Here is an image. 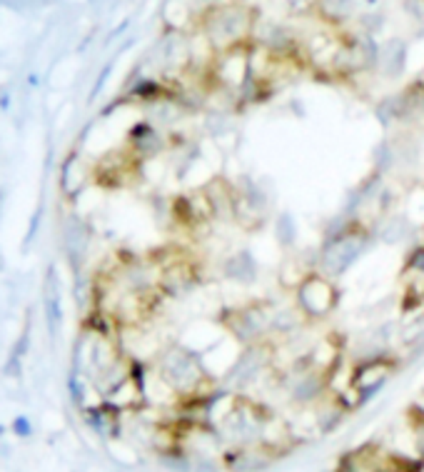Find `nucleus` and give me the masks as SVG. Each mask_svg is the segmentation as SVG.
<instances>
[{
	"label": "nucleus",
	"instance_id": "a211bd4d",
	"mask_svg": "<svg viewBox=\"0 0 424 472\" xmlns=\"http://www.w3.org/2000/svg\"><path fill=\"white\" fill-rule=\"evenodd\" d=\"M15 428H18V432H28V423H25V420H18V425H15Z\"/></svg>",
	"mask_w": 424,
	"mask_h": 472
},
{
	"label": "nucleus",
	"instance_id": "39448f33",
	"mask_svg": "<svg viewBox=\"0 0 424 472\" xmlns=\"http://www.w3.org/2000/svg\"><path fill=\"white\" fill-rule=\"evenodd\" d=\"M330 390V373L317 370L307 362V357H297L292 370L285 375V392L290 403L294 405H315L327 395Z\"/></svg>",
	"mask_w": 424,
	"mask_h": 472
},
{
	"label": "nucleus",
	"instance_id": "f3484780",
	"mask_svg": "<svg viewBox=\"0 0 424 472\" xmlns=\"http://www.w3.org/2000/svg\"><path fill=\"white\" fill-rule=\"evenodd\" d=\"M374 472H409L405 467H397V465H387V467H377Z\"/></svg>",
	"mask_w": 424,
	"mask_h": 472
},
{
	"label": "nucleus",
	"instance_id": "2eb2a0df",
	"mask_svg": "<svg viewBox=\"0 0 424 472\" xmlns=\"http://www.w3.org/2000/svg\"><path fill=\"white\" fill-rule=\"evenodd\" d=\"M280 3L290 15H297V18L315 15V0H280Z\"/></svg>",
	"mask_w": 424,
	"mask_h": 472
},
{
	"label": "nucleus",
	"instance_id": "7ed1b4c3",
	"mask_svg": "<svg viewBox=\"0 0 424 472\" xmlns=\"http://www.w3.org/2000/svg\"><path fill=\"white\" fill-rule=\"evenodd\" d=\"M292 303L307 323H319V320H327L332 312L337 310V303H339V290H337L335 280L330 275L319 273V270H312L305 278L299 280L297 285L292 287Z\"/></svg>",
	"mask_w": 424,
	"mask_h": 472
},
{
	"label": "nucleus",
	"instance_id": "9d476101",
	"mask_svg": "<svg viewBox=\"0 0 424 472\" xmlns=\"http://www.w3.org/2000/svg\"><path fill=\"white\" fill-rule=\"evenodd\" d=\"M197 283V273L187 260H177L173 265H162V292L168 295H182V292L193 290Z\"/></svg>",
	"mask_w": 424,
	"mask_h": 472
},
{
	"label": "nucleus",
	"instance_id": "ddd939ff",
	"mask_svg": "<svg viewBox=\"0 0 424 472\" xmlns=\"http://www.w3.org/2000/svg\"><path fill=\"white\" fill-rule=\"evenodd\" d=\"M257 273H260V265H257V260L252 258L249 250H240V253L224 258L222 262V275L227 280H232V283L249 285V283L257 280Z\"/></svg>",
	"mask_w": 424,
	"mask_h": 472
},
{
	"label": "nucleus",
	"instance_id": "20e7f679",
	"mask_svg": "<svg viewBox=\"0 0 424 472\" xmlns=\"http://www.w3.org/2000/svg\"><path fill=\"white\" fill-rule=\"evenodd\" d=\"M224 328L240 345L270 342L272 337V305L270 303H247L235 310H227L222 317Z\"/></svg>",
	"mask_w": 424,
	"mask_h": 472
},
{
	"label": "nucleus",
	"instance_id": "dca6fc26",
	"mask_svg": "<svg viewBox=\"0 0 424 472\" xmlns=\"http://www.w3.org/2000/svg\"><path fill=\"white\" fill-rule=\"evenodd\" d=\"M414 437H417V450H419V457L424 460V415L417 420L414 425Z\"/></svg>",
	"mask_w": 424,
	"mask_h": 472
},
{
	"label": "nucleus",
	"instance_id": "6ab92c4d",
	"mask_svg": "<svg viewBox=\"0 0 424 472\" xmlns=\"http://www.w3.org/2000/svg\"><path fill=\"white\" fill-rule=\"evenodd\" d=\"M0 432H3V428H0Z\"/></svg>",
	"mask_w": 424,
	"mask_h": 472
},
{
	"label": "nucleus",
	"instance_id": "f8f14e48",
	"mask_svg": "<svg viewBox=\"0 0 424 472\" xmlns=\"http://www.w3.org/2000/svg\"><path fill=\"white\" fill-rule=\"evenodd\" d=\"M130 145L137 158H155L165 150L168 140H165V135L152 123H140L130 133Z\"/></svg>",
	"mask_w": 424,
	"mask_h": 472
},
{
	"label": "nucleus",
	"instance_id": "4468645a",
	"mask_svg": "<svg viewBox=\"0 0 424 472\" xmlns=\"http://www.w3.org/2000/svg\"><path fill=\"white\" fill-rule=\"evenodd\" d=\"M274 230H277V240H280L285 248L294 245V237H297V225H294L292 215H280V218H277V225H274Z\"/></svg>",
	"mask_w": 424,
	"mask_h": 472
},
{
	"label": "nucleus",
	"instance_id": "f257e3e1",
	"mask_svg": "<svg viewBox=\"0 0 424 472\" xmlns=\"http://www.w3.org/2000/svg\"><path fill=\"white\" fill-rule=\"evenodd\" d=\"M257 12L242 0H218L202 8L197 18V33L215 53L252 43L257 28Z\"/></svg>",
	"mask_w": 424,
	"mask_h": 472
},
{
	"label": "nucleus",
	"instance_id": "0eeeda50",
	"mask_svg": "<svg viewBox=\"0 0 424 472\" xmlns=\"http://www.w3.org/2000/svg\"><path fill=\"white\" fill-rule=\"evenodd\" d=\"M270 362H272V348H270V342L245 345V348L235 355L232 365L227 367L224 380H227V385L237 387V390H245V387L255 385L257 380L262 378V373L267 370Z\"/></svg>",
	"mask_w": 424,
	"mask_h": 472
},
{
	"label": "nucleus",
	"instance_id": "1a4fd4ad",
	"mask_svg": "<svg viewBox=\"0 0 424 472\" xmlns=\"http://www.w3.org/2000/svg\"><path fill=\"white\" fill-rule=\"evenodd\" d=\"M360 12V0H315V18L330 28H339V31L347 23H357Z\"/></svg>",
	"mask_w": 424,
	"mask_h": 472
},
{
	"label": "nucleus",
	"instance_id": "423d86ee",
	"mask_svg": "<svg viewBox=\"0 0 424 472\" xmlns=\"http://www.w3.org/2000/svg\"><path fill=\"white\" fill-rule=\"evenodd\" d=\"M394 373H397V360L394 357H389L387 353L372 355V357L357 360L349 385H352L360 403H367L369 398H374L387 385V380L392 378Z\"/></svg>",
	"mask_w": 424,
	"mask_h": 472
},
{
	"label": "nucleus",
	"instance_id": "f03ea898",
	"mask_svg": "<svg viewBox=\"0 0 424 472\" xmlns=\"http://www.w3.org/2000/svg\"><path fill=\"white\" fill-rule=\"evenodd\" d=\"M157 380L180 400L210 395L202 392V385L210 380L202 355L193 353L185 345H170L157 357Z\"/></svg>",
	"mask_w": 424,
	"mask_h": 472
},
{
	"label": "nucleus",
	"instance_id": "9b49d317",
	"mask_svg": "<svg viewBox=\"0 0 424 472\" xmlns=\"http://www.w3.org/2000/svg\"><path fill=\"white\" fill-rule=\"evenodd\" d=\"M407 65V45L405 40L392 37V40H385L380 43V60H377V73H382L387 81H394L399 75L405 73Z\"/></svg>",
	"mask_w": 424,
	"mask_h": 472
},
{
	"label": "nucleus",
	"instance_id": "6e6552de",
	"mask_svg": "<svg viewBox=\"0 0 424 472\" xmlns=\"http://www.w3.org/2000/svg\"><path fill=\"white\" fill-rule=\"evenodd\" d=\"M274 460V448L270 445H245L232 448V453L224 455V465L230 472H262L267 470Z\"/></svg>",
	"mask_w": 424,
	"mask_h": 472
}]
</instances>
